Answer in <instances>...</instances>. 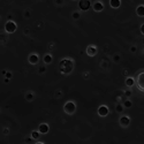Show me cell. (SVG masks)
I'll return each instance as SVG.
<instances>
[{
    "mask_svg": "<svg viewBox=\"0 0 144 144\" xmlns=\"http://www.w3.org/2000/svg\"><path fill=\"white\" fill-rule=\"evenodd\" d=\"M7 20H13V16H12V15H8V16H7Z\"/></svg>",
    "mask_w": 144,
    "mask_h": 144,
    "instance_id": "cell-40",
    "label": "cell"
},
{
    "mask_svg": "<svg viewBox=\"0 0 144 144\" xmlns=\"http://www.w3.org/2000/svg\"><path fill=\"white\" fill-rule=\"evenodd\" d=\"M7 72H8V70H7V69H3V70H1V75H3V76H4V77H5V75H6V74H7Z\"/></svg>",
    "mask_w": 144,
    "mask_h": 144,
    "instance_id": "cell-38",
    "label": "cell"
},
{
    "mask_svg": "<svg viewBox=\"0 0 144 144\" xmlns=\"http://www.w3.org/2000/svg\"><path fill=\"white\" fill-rule=\"evenodd\" d=\"M54 47H55V43H53V42L49 43V50L50 51H53L54 50Z\"/></svg>",
    "mask_w": 144,
    "mask_h": 144,
    "instance_id": "cell-30",
    "label": "cell"
},
{
    "mask_svg": "<svg viewBox=\"0 0 144 144\" xmlns=\"http://www.w3.org/2000/svg\"><path fill=\"white\" fill-rule=\"evenodd\" d=\"M35 98H36V94H35V92L31 91V90H28L24 93V99L27 100V102H34Z\"/></svg>",
    "mask_w": 144,
    "mask_h": 144,
    "instance_id": "cell-12",
    "label": "cell"
},
{
    "mask_svg": "<svg viewBox=\"0 0 144 144\" xmlns=\"http://www.w3.org/2000/svg\"><path fill=\"white\" fill-rule=\"evenodd\" d=\"M72 18H73V20H78V19L81 18V13H79L78 10H74V12L72 13Z\"/></svg>",
    "mask_w": 144,
    "mask_h": 144,
    "instance_id": "cell-21",
    "label": "cell"
},
{
    "mask_svg": "<svg viewBox=\"0 0 144 144\" xmlns=\"http://www.w3.org/2000/svg\"><path fill=\"white\" fill-rule=\"evenodd\" d=\"M139 31H141V34L144 36V23H142L141 27H139Z\"/></svg>",
    "mask_w": 144,
    "mask_h": 144,
    "instance_id": "cell-35",
    "label": "cell"
},
{
    "mask_svg": "<svg viewBox=\"0 0 144 144\" xmlns=\"http://www.w3.org/2000/svg\"><path fill=\"white\" fill-rule=\"evenodd\" d=\"M38 130H39V133L42 135H45L50 132V126H49V123H46V122H42V123H39V126H38Z\"/></svg>",
    "mask_w": 144,
    "mask_h": 144,
    "instance_id": "cell-11",
    "label": "cell"
},
{
    "mask_svg": "<svg viewBox=\"0 0 144 144\" xmlns=\"http://www.w3.org/2000/svg\"><path fill=\"white\" fill-rule=\"evenodd\" d=\"M124 84H126L127 88H133L135 84H136V81H135L134 77L132 76H127L126 79H124Z\"/></svg>",
    "mask_w": 144,
    "mask_h": 144,
    "instance_id": "cell-13",
    "label": "cell"
},
{
    "mask_svg": "<svg viewBox=\"0 0 144 144\" xmlns=\"http://www.w3.org/2000/svg\"><path fill=\"white\" fill-rule=\"evenodd\" d=\"M54 1V4H55V6H63L65 5V0H53Z\"/></svg>",
    "mask_w": 144,
    "mask_h": 144,
    "instance_id": "cell-26",
    "label": "cell"
},
{
    "mask_svg": "<svg viewBox=\"0 0 144 144\" xmlns=\"http://www.w3.org/2000/svg\"><path fill=\"white\" fill-rule=\"evenodd\" d=\"M76 109H77V105L74 100H68L63 105V112L67 115H74L76 113Z\"/></svg>",
    "mask_w": 144,
    "mask_h": 144,
    "instance_id": "cell-2",
    "label": "cell"
},
{
    "mask_svg": "<svg viewBox=\"0 0 144 144\" xmlns=\"http://www.w3.org/2000/svg\"><path fill=\"white\" fill-rule=\"evenodd\" d=\"M92 7V3L90 0H79L78 1V8L81 12H88Z\"/></svg>",
    "mask_w": 144,
    "mask_h": 144,
    "instance_id": "cell-6",
    "label": "cell"
},
{
    "mask_svg": "<svg viewBox=\"0 0 144 144\" xmlns=\"http://www.w3.org/2000/svg\"><path fill=\"white\" fill-rule=\"evenodd\" d=\"M53 61V57L51 53H46V54L43 57V62H44V65H51Z\"/></svg>",
    "mask_w": 144,
    "mask_h": 144,
    "instance_id": "cell-14",
    "label": "cell"
},
{
    "mask_svg": "<svg viewBox=\"0 0 144 144\" xmlns=\"http://www.w3.org/2000/svg\"><path fill=\"white\" fill-rule=\"evenodd\" d=\"M100 67H102V68H107V67H108V62H107V61H102Z\"/></svg>",
    "mask_w": 144,
    "mask_h": 144,
    "instance_id": "cell-33",
    "label": "cell"
},
{
    "mask_svg": "<svg viewBox=\"0 0 144 144\" xmlns=\"http://www.w3.org/2000/svg\"><path fill=\"white\" fill-rule=\"evenodd\" d=\"M5 77H7V78L12 79V78H13V73L10 72V70H8V72H7V74L5 75Z\"/></svg>",
    "mask_w": 144,
    "mask_h": 144,
    "instance_id": "cell-32",
    "label": "cell"
},
{
    "mask_svg": "<svg viewBox=\"0 0 144 144\" xmlns=\"http://www.w3.org/2000/svg\"><path fill=\"white\" fill-rule=\"evenodd\" d=\"M97 113L100 118H106L109 114V108L107 105H100L97 109Z\"/></svg>",
    "mask_w": 144,
    "mask_h": 144,
    "instance_id": "cell-8",
    "label": "cell"
},
{
    "mask_svg": "<svg viewBox=\"0 0 144 144\" xmlns=\"http://www.w3.org/2000/svg\"><path fill=\"white\" fill-rule=\"evenodd\" d=\"M136 15L138 18H144V5H138L136 7Z\"/></svg>",
    "mask_w": 144,
    "mask_h": 144,
    "instance_id": "cell-16",
    "label": "cell"
},
{
    "mask_svg": "<svg viewBox=\"0 0 144 144\" xmlns=\"http://www.w3.org/2000/svg\"><path fill=\"white\" fill-rule=\"evenodd\" d=\"M59 72L62 75H70L74 72L75 68V61L73 58L70 57H65L62 58L59 62Z\"/></svg>",
    "mask_w": 144,
    "mask_h": 144,
    "instance_id": "cell-1",
    "label": "cell"
},
{
    "mask_svg": "<svg viewBox=\"0 0 144 144\" xmlns=\"http://www.w3.org/2000/svg\"><path fill=\"white\" fill-rule=\"evenodd\" d=\"M109 6L113 9H118L121 6V0H109Z\"/></svg>",
    "mask_w": 144,
    "mask_h": 144,
    "instance_id": "cell-15",
    "label": "cell"
},
{
    "mask_svg": "<svg viewBox=\"0 0 144 144\" xmlns=\"http://www.w3.org/2000/svg\"><path fill=\"white\" fill-rule=\"evenodd\" d=\"M7 1H12V0H7Z\"/></svg>",
    "mask_w": 144,
    "mask_h": 144,
    "instance_id": "cell-42",
    "label": "cell"
},
{
    "mask_svg": "<svg viewBox=\"0 0 144 144\" xmlns=\"http://www.w3.org/2000/svg\"><path fill=\"white\" fill-rule=\"evenodd\" d=\"M112 60H113V62H114V63H119L120 60H121V57H120V54H118V53H117V54L113 55Z\"/></svg>",
    "mask_w": 144,
    "mask_h": 144,
    "instance_id": "cell-24",
    "label": "cell"
},
{
    "mask_svg": "<svg viewBox=\"0 0 144 144\" xmlns=\"http://www.w3.org/2000/svg\"><path fill=\"white\" fill-rule=\"evenodd\" d=\"M135 81H136L137 89H138L141 92H144V70L141 73H138V75L136 76Z\"/></svg>",
    "mask_w": 144,
    "mask_h": 144,
    "instance_id": "cell-4",
    "label": "cell"
},
{
    "mask_svg": "<svg viewBox=\"0 0 144 144\" xmlns=\"http://www.w3.org/2000/svg\"><path fill=\"white\" fill-rule=\"evenodd\" d=\"M132 94H133V91H132L130 88L123 91V96H124V97H127V98H130V97H132Z\"/></svg>",
    "mask_w": 144,
    "mask_h": 144,
    "instance_id": "cell-22",
    "label": "cell"
},
{
    "mask_svg": "<svg viewBox=\"0 0 144 144\" xmlns=\"http://www.w3.org/2000/svg\"><path fill=\"white\" fill-rule=\"evenodd\" d=\"M40 133H39V130H33V132H31V134H30V136L33 137L34 138V141H38V139H39V137H40Z\"/></svg>",
    "mask_w": 144,
    "mask_h": 144,
    "instance_id": "cell-18",
    "label": "cell"
},
{
    "mask_svg": "<svg viewBox=\"0 0 144 144\" xmlns=\"http://www.w3.org/2000/svg\"><path fill=\"white\" fill-rule=\"evenodd\" d=\"M122 74H123V76H129V72H128V70L127 69H123V72H122Z\"/></svg>",
    "mask_w": 144,
    "mask_h": 144,
    "instance_id": "cell-37",
    "label": "cell"
},
{
    "mask_svg": "<svg viewBox=\"0 0 144 144\" xmlns=\"http://www.w3.org/2000/svg\"><path fill=\"white\" fill-rule=\"evenodd\" d=\"M46 70H47L46 65L40 66V67L38 68V74H39V75H43V74H45V73H46Z\"/></svg>",
    "mask_w": 144,
    "mask_h": 144,
    "instance_id": "cell-23",
    "label": "cell"
},
{
    "mask_svg": "<svg viewBox=\"0 0 144 144\" xmlns=\"http://www.w3.org/2000/svg\"><path fill=\"white\" fill-rule=\"evenodd\" d=\"M28 62L33 66L38 65V63H39V55H38L37 53H30V54L28 55Z\"/></svg>",
    "mask_w": 144,
    "mask_h": 144,
    "instance_id": "cell-10",
    "label": "cell"
},
{
    "mask_svg": "<svg viewBox=\"0 0 144 144\" xmlns=\"http://www.w3.org/2000/svg\"><path fill=\"white\" fill-rule=\"evenodd\" d=\"M122 104H123L124 108H130V107L133 106V102L130 99H126L123 103H122Z\"/></svg>",
    "mask_w": 144,
    "mask_h": 144,
    "instance_id": "cell-20",
    "label": "cell"
},
{
    "mask_svg": "<svg viewBox=\"0 0 144 144\" xmlns=\"http://www.w3.org/2000/svg\"><path fill=\"white\" fill-rule=\"evenodd\" d=\"M129 51L132 53H136L137 52V46H136V45H132V46H130V49H129Z\"/></svg>",
    "mask_w": 144,
    "mask_h": 144,
    "instance_id": "cell-29",
    "label": "cell"
},
{
    "mask_svg": "<svg viewBox=\"0 0 144 144\" xmlns=\"http://www.w3.org/2000/svg\"><path fill=\"white\" fill-rule=\"evenodd\" d=\"M130 123H132V119H130L129 115L123 114L119 118V124L121 128H128L130 126Z\"/></svg>",
    "mask_w": 144,
    "mask_h": 144,
    "instance_id": "cell-5",
    "label": "cell"
},
{
    "mask_svg": "<svg viewBox=\"0 0 144 144\" xmlns=\"http://www.w3.org/2000/svg\"><path fill=\"white\" fill-rule=\"evenodd\" d=\"M85 53H87L88 57H91V58L96 57V55L98 54V47L93 44L88 45L87 49H85Z\"/></svg>",
    "mask_w": 144,
    "mask_h": 144,
    "instance_id": "cell-7",
    "label": "cell"
},
{
    "mask_svg": "<svg viewBox=\"0 0 144 144\" xmlns=\"http://www.w3.org/2000/svg\"><path fill=\"white\" fill-rule=\"evenodd\" d=\"M124 111V106L123 104H121V103H118L117 105H115V112L117 113H119V114H122Z\"/></svg>",
    "mask_w": 144,
    "mask_h": 144,
    "instance_id": "cell-17",
    "label": "cell"
},
{
    "mask_svg": "<svg viewBox=\"0 0 144 144\" xmlns=\"http://www.w3.org/2000/svg\"><path fill=\"white\" fill-rule=\"evenodd\" d=\"M73 1H76V0H73Z\"/></svg>",
    "mask_w": 144,
    "mask_h": 144,
    "instance_id": "cell-43",
    "label": "cell"
},
{
    "mask_svg": "<svg viewBox=\"0 0 144 144\" xmlns=\"http://www.w3.org/2000/svg\"><path fill=\"white\" fill-rule=\"evenodd\" d=\"M4 29H5V31L7 34H9V35H12V34H14L16 30H18V24L14 22L13 20H7V22L5 23V27H4Z\"/></svg>",
    "mask_w": 144,
    "mask_h": 144,
    "instance_id": "cell-3",
    "label": "cell"
},
{
    "mask_svg": "<svg viewBox=\"0 0 144 144\" xmlns=\"http://www.w3.org/2000/svg\"><path fill=\"white\" fill-rule=\"evenodd\" d=\"M9 133H10L9 128H7V127L3 128V135H4V136H7V135H9Z\"/></svg>",
    "mask_w": 144,
    "mask_h": 144,
    "instance_id": "cell-28",
    "label": "cell"
},
{
    "mask_svg": "<svg viewBox=\"0 0 144 144\" xmlns=\"http://www.w3.org/2000/svg\"><path fill=\"white\" fill-rule=\"evenodd\" d=\"M23 34H24L25 36L30 35V28H29V27H25L24 29H23Z\"/></svg>",
    "mask_w": 144,
    "mask_h": 144,
    "instance_id": "cell-31",
    "label": "cell"
},
{
    "mask_svg": "<svg viewBox=\"0 0 144 144\" xmlns=\"http://www.w3.org/2000/svg\"><path fill=\"white\" fill-rule=\"evenodd\" d=\"M23 16H24V19H30L31 18V10L30 9H25L24 12H23Z\"/></svg>",
    "mask_w": 144,
    "mask_h": 144,
    "instance_id": "cell-25",
    "label": "cell"
},
{
    "mask_svg": "<svg viewBox=\"0 0 144 144\" xmlns=\"http://www.w3.org/2000/svg\"><path fill=\"white\" fill-rule=\"evenodd\" d=\"M142 43H143V45H144V39H143V42H142Z\"/></svg>",
    "mask_w": 144,
    "mask_h": 144,
    "instance_id": "cell-41",
    "label": "cell"
},
{
    "mask_svg": "<svg viewBox=\"0 0 144 144\" xmlns=\"http://www.w3.org/2000/svg\"><path fill=\"white\" fill-rule=\"evenodd\" d=\"M62 96H63V91H62L61 89L55 90V92H54V97H55V98L60 99V98H62Z\"/></svg>",
    "mask_w": 144,
    "mask_h": 144,
    "instance_id": "cell-19",
    "label": "cell"
},
{
    "mask_svg": "<svg viewBox=\"0 0 144 144\" xmlns=\"http://www.w3.org/2000/svg\"><path fill=\"white\" fill-rule=\"evenodd\" d=\"M4 82H5V83H9V82H10V79H9V78H7V77H5V78H4Z\"/></svg>",
    "mask_w": 144,
    "mask_h": 144,
    "instance_id": "cell-39",
    "label": "cell"
},
{
    "mask_svg": "<svg viewBox=\"0 0 144 144\" xmlns=\"http://www.w3.org/2000/svg\"><path fill=\"white\" fill-rule=\"evenodd\" d=\"M36 27H37V28H40V29H42V28H43V22H42V21H39V22L36 23Z\"/></svg>",
    "mask_w": 144,
    "mask_h": 144,
    "instance_id": "cell-36",
    "label": "cell"
},
{
    "mask_svg": "<svg viewBox=\"0 0 144 144\" xmlns=\"http://www.w3.org/2000/svg\"><path fill=\"white\" fill-rule=\"evenodd\" d=\"M105 8L104 6V3L103 1H100V0H96L94 3H92V9H93V12L96 13H100L103 12Z\"/></svg>",
    "mask_w": 144,
    "mask_h": 144,
    "instance_id": "cell-9",
    "label": "cell"
},
{
    "mask_svg": "<svg viewBox=\"0 0 144 144\" xmlns=\"http://www.w3.org/2000/svg\"><path fill=\"white\" fill-rule=\"evenodd\" d=\"M82 77L84 79H89L90 78V72H88V70H85V72L82 73Z\"/></svg>",
    "mask_w": 144,
    "mask_h": 144,
    "instance_id": "cell-27",
    "label": "cell"
},
{
    "mask_svg": "<svg viewBox=\"0 0 144 144\" xmlns=\"http://www.w3.org/2000/svg\"><path fill=\"white\" fill-rule=\"evenodd\" d=\"M31 141H34V138H33L31 136H30V137H25V138H24V142H25V143H30Z\"/></svg>",
    "mask_w": 144,
    "mask_h": 144,
    "instance_id": "cell-34",
    "label": "cell"
}]
</instances>
